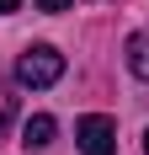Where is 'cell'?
<instances>
[{
	"label": "cell",
	"instance_id": "1",
	"mask_svg": "<svg viewBox=\"0 0 149 155\" xmlns=\"http://www.w3.org/2000/svg\"><path fill=\"white\" fill-rule=\"evenodd\" d=\"M59 75H64V54H59V48H48V43L27 48V54L16 59V80H21V86H32V91L53 86Z\"/></svg>",
	"mask_w": 149,
	"mask_h": 155
},
{
	"label": "cell",
	"instance_id": "2",
	"mask_svg": "<svg viewBox=\"0 0 149 155\" xmlns=\"http://www.w3.org/2000/svg\"><path fill=\"white\" fill-rule=\"evenodd\" d=\"M74 139H80V155H112L117 150V123L101 118V112H90L74 123Z\"/></svg>",
	"mask_w": 149,
	"mask_h": 155
},
{
	"label": "cell",
	"instance_id": "3",
	"mask_svg": "<svg viewBox=\"0 0 149 155\" xmlns=\"http://www.w3.org/2000/svg\"><path fill=\"white\" fill-rule=\"evenodd\" d=\"M53 118H48V112H37V118H27V128H21V144H27V150H43V144H53Z\"/></svg>",
	"mask_w": 149,
	"mask_h": 155
},
{
	"label": "cell",
	"instance_id": "4",
	"mask_svg": "<svg viewBox=\"0 0 149 155\" xmlns=\"http://www.w3.org/2000/svg\"><path fill=\"white\" fill-rule=\"evenodd\" d=\"M128 70H133L138 80H149V38H144V32L128 38Z\"/></svg>",
	"mask_w": 149,
	"mask_h": 155
},
{
	"label": "cell",
	"instance_id": "5",
	"mask_svg": "<svg viewBox=\"0 0 149 155\" xmlns=\"http://www.w3.org/2000/svg\"><path fill=\"white\" fill-rule=\"evenodd\" d=\"M37 5H43V11H64L69 0H37Z\"/></svg>",
	"mask_w": 149,
	"mask_h": 155
},
{
	"label": "cell",
	"instance_id": "6",
	"mask_svg": "<svg viewBox=\"0 0 149 155\" xmlns=\"http://www.w3.org/2000/svg\"><path fill=\"white\" fill-rule=\"evenodd\" d=\"M16 5H21V0H0V16H11V11H16Z\"/></svg>",
	"mask_w": 149,
	"mask_h": 155
},
{
	"label": "cell",
	"instance_id": "7",
	"mask_svg": "<svg viewBox=\"0 0 149 155\" xmlns=\"http://www.w3.org/2000/svg\"><path fill=\"white\" fill-rule=\"evenodd\" d=\"M144 155H149V134H144Z\"/></svg>",
	"mask_w": 149,
	"mask_h": 155
}]
</instances>
